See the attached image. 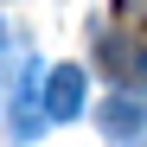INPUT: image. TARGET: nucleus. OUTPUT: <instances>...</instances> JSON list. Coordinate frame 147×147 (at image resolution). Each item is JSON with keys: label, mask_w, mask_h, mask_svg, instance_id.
I'll list each match as a JSON object with an SVG mask.
<instances>
[{"label": "nucleus", "mask_w": 147, "mask_h": 147, "mask_svg": "<svg viewBox=\"0 0 147 147\" xmlns=\"http://www.w3.org/2000/svg\"><path fill=\"white\" fill-rule=\"evenodd\" d=\"M45 121H51V115H45V77H38L32 58H19V90H13V109H7V134L19 147H32Z\"/></svg>", "instance_id": "nucleus-1"}, {"label": "nucleus", "mask_w": 147, "mask_h": 147, "mask_svg": "<svg viewBox=\"0 0 147 147\" xmlns=\"http://www.w3.org/2000/svg\"><path fill=\"white\" fill-rule=\"evenodd\" d=\"M96 64H102V77L121 83V90H141L147 83V51L128 32H96Z\"/></svg>", "instance_id": "nucleus-2"}, {"label": "nucleus", "mask_w": 147, "mask_h": 147, "mask_svg": "<svg viewBox=\"0 0 147 147\" xmlns=\"http://www.w3.org/2000/svg\"><path fill=\"white\" fill-rule=\"evenodd\" d=\"M96 121H102L109 141H134V134H147V96L141 90H121V96H109V102L96 109Z\"/></svg>", "instance_id": "nucleus-3"}, {"label": "nucleus", "mask_w": 147, "mask_h": 147, "mask_svg": "<svg viewBox=\"0 0 147 147\" xmlns=\"http://www.w3.org/2000/svg\"><path fill=\"white\" fill-rule=\"evenodd\" d=\"M45 115L51 121H77L83 115V64H58L45 77Z\"/></svg>", "instance_id": "nucleus-4"}, {"label": "nucleus", "mask_w": 147, "mask_h": 147, "mask_svg": "<svg viewBox=\"0 0 147 147\" xmlns=\"http://www.w3.org/2000/svg\"><path fill=\"white\" fill-rule=\"evenodd\" d=\"M115 19L134 26V32H147V0H115Z\"/></svg>", "instance_id": "nucleus-5"}, {"label": "nucleus", "mask_w": 147, "mask_h": 147, "mask_svg": "<svg viewBox=\"0 0 147 147\" xmlns=\"http://www.w3.org/2000/svg\"><path fill=\"white\" fill-rule=\"evenodd\" d=\"M0 38H7V26H0Z\"/></svg>", "instance_id": "nucleus-6"}, {"label": "nucleus", "mask_w": 147, "mask_h": 147, "mask_svg": "<svg viewBox=\"0 0 147 147\" xmlns=\"http://www.w3.org/2000/svg\"><path fill=\"white\" fill-rule=\"evenodd\" d=\"M115 147H128V141H115Z\"/></svg>", "instance_id": "nucleus-7"}]
</instances>
